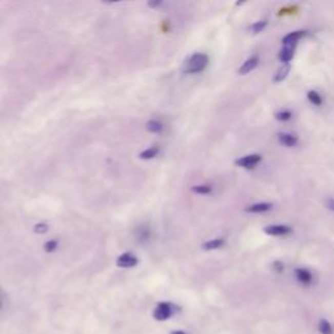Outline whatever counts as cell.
<instances>
[{
	"instance_id": "9",
	"label": "cell",
	"mask_w": 334,
	"mask_h": 334,
	"mask_svg": "<svg viewBox=\"0 0 334 334\" xmlns=\"http://www.w3.org/2000/svg\"><path fill=\"white\" fill-rule=\"evenodd\" d=\"M307 34H308L307 30H295V32L286 34L285 37L282 38V43L283 45H298V41H299L300 38L306 37Z\"/></svg>"
},
{
	"instance_id": "5",
	"label": "cell",
	"mask_w": 334,
	"mask_h": 334,
	"mask_svg": "<svg viewBox=\"0 0 334 334\" xmlns=\"http://www.w3.org/2000/svg\"><path fill=\"white\" fill-rule=\"evenodd\" d=\"M260 162V154H248L235 161V165H237L238 167H243V169H252V167H254V166L259 165Z\"/></svg>"
},
{
	"instance_id": "7",
	"label": "cell",
	"mask_w": 334,
	"mask_h": 334,
	"mask_svg": "<svg viewBox=\"0 0 334 334\" xmlns=\"http://www.w3.org/2000/svg\"><path fill=\"white\" fill-rule=\"evenodd\" d=\"M295 49H297V45H283L280 54H278V59H280L282 63L290 64V62H291L292 57H294Z\"/></svg>"
},
{
	"instance_id": "15",
	"label": "cell",
	"mask_w": 334,
	"mask_h": 334,
	"mask_svg": "<svg viewBox=\"0 0 334 334\" xmlns=\"http://www.w3.org/2000/svg\"><path fill=\"white\" fill-rule=\"evenodd\" d=\"M158 153H160V148L158 146H151V148H148L143 153H140V158L141 160H153L154 157H157Z\"/></svg>"
},
{
	"instance_id": "22",
	"label": "cell",
	"mask_w": 334,
	"mask_h": 334,
	"mask_svg": "<svg viewBox=\"0 0 334 334\" xmlns=\"http://www.w3.org/2000/svg\"><path fill=\"white\" fill-rule=\"evenodd\" d=\"M57 246H59L57 240L51 239V240H49L47 243H45V251H46V252H54V251H56Z\"/></svg>"
},
{
	"instance_id": "6",
	"label": "cell",
	"mask_w": 334,
	"mask_h": 334,
	"mask_svg": "<svg viewBox=\"0 0 334 334\" xmlns=\"http://www.w3.org/2000/svg\"><path fill=\"white\" fill-rule=\"evenodd\" d=\"M259 63H260V57L257 56V55H253V56H249L248 59L244 62V63L242 64V67L239 68V74H248L251 73L253 69L257 68V66H259Z\"/></svg>"
},
{
	"instance_id": "13",
	"label": "cell",
	"mask_w": 334,
	"mask_h": 334,
	"mask_svg": "<svg viewBox=\"0 0 334 334\" xmlns=\"http://www.w3.org/2000/svg\"><path fill=\"white\" fill-rule=\"evenodd\" d=\"M134 234H136V239L140 243L149 242V240H150L151 230L149 229V227H146V226H141V227H139V229L136 230Z\"/></svg>"
},
{
	"instance_id": "21",
	"label": "cell",
	"mask_w": 334,
	"mask_h": 334,
	"mask_svg": "<svg viewBox=\"0 0 334 334\" xmlns=\"http://www.w3.org/2000/svg\"><path fill=\"white\" fill-rule=\"evenodd\" d=\"M192 192L197 194H209L211 192L210 186H194L192 187Z\"/></svg>"
},
{
	"instance_id": "11",
	"label": "cell",
	"mask_w": 334,
	"mask_h": 334,
	"mask_svg": "<svg viewBox=\"0 0 334 334\" xmlns=\"http://www.w3.org/2000/svg\"><path fill=\"white\" fill-rule=\"evenodd\" d=\"M278 141L280 144H282L283 146H287V148H292L298 144V137L292 133H287V132H282V133L278 134Z\"/></svg>"
},
{
	"instance_id": "12",
	"label": "cell",
	"mask_w": 334,
	"mask_h": 334,
	"mask_svg": "<svg viewBox=\"0 0 334 334\" xmlns=\"http://www.w3.org/2000/svg\"><path fill=\"white\" fill-rule=\"evenodd\" d=\"M225 244V239L223 238H215V239H210L203 244V248L205 251H213V249H218Z\"/></svg>"
},
{
	"instance_id": "17",
	"label": "cell",
	"mask_w": 334,
	"mask_h": 334,
	"mask_svg": "<svg viewBox=\"0 0 334 334\" xmlns=\"http://www.w3.org/2000/svg\"><path fill=\"white\" fill-rule=\"evenodd\" d=\"M307 98H308V101L312 103V105L315 106L323 105V97H321L320 93L316 92V90H309V92L307 93Z\"/></svg>"
},
{
	"instance_id": "18",
	"label": "cell",
	"mask_w": 334,
	"mask_h": 334,
	"mask_svg": "<svg viewBox=\"0 0 334 334\" xmlns=\"http://www.w3.org/2000/svg\"><path fill=\"white\" fill-rule=\"evenodd\" d=\"M319 331H320L321 334H334V328L328 320L321 319V320L319 321Z\"/></svg>"
},
{
	"instance_id": "2",
	"label": "cell",
	"mask_w": 334,
	"mask_h": 334,
	"mask_svg": "<svg viewBox=\"0 0 334 334\" xmlns=\"http://www.w3.org/2000/svg\"><path fill=\"white\" fill-rule=\"evenodd\" d=\"M179 311V307L170 302H161L155 306L153 311V319L155 321H167L171 316H174Z\"/></svg>"
},
{
	"instance_id": "16",
	"label": "cell",
	"mask_w": 334,
	"mask_h": 334,
	"mask_svg": "<svg viewBox=\"0 0 334 334\" xmlns=\"http://www.w3.org/2000/svg\"><path fill=\"white\" fill-rule=\"evenodd\" d=\"M266 25H268V21L266 20L256 21V23H253L251 26H249L248 30L252 33V34H259V33H261L264 29L266 28Z\"/></svg>"
},
{
	"instance_id": "27",
	"label": "cell",
	"mask_w": 334,
	"mask_h": 334,
	"mask_svg": "<svg viewBox=\"0 0 334 334\" xmlns=\"http://www.w3.org/2000/svg\"><path fill=\"white\" fill-rule=\"evenodd\" d=\"M3 308V302H2V300H0V309Z\"/></svg>"
},
{
	"instance_id": "14",
	"label": "cell",
	"mask_w": 334,
	"mask_h": 334,
	"mask_svg": "<svg viewBox=\"0 0 334 334\" xmlns=\"http://www.w3.org/2000/svg\"><path fill=\"white\" fill-rule=\"evenodd\" d=\"M290 69H291V66H290V64H283V66L277 71L273 81H274V83H282V81L287 77L288 73H290Z\"/></svg>"
},
{
	"instance_id": "10",
	"label": "cell",
	"mask_w": 334,
	"mask_h": 334,
	"mask_svg": "<svg viewBox=\"0 0 334 334\" xmlns=\"http://www.w3.org/2000/svg\"><path fill=\"white\" fill-rule=\"evenodd\" d=\"M273 204L270 203H256L252 205L247 206V213H253V214H259V213H266V211L271 210Z\"/></svg>"
},
{
	"instance_id": "25",
	"label": "cell",
	"mask_w": 334,
	"mask_h": 334,
	"mask_svg": "<svg viewBox=\"0 0 334 334\" xmlns=\"http://www.w3.org/2000/svg\"><path fill=\"white\" fill-rule=\"evenodd\" d=\"M273 268L276 269V271H278V273H281V271H283V264H281L280 261H276L274 266H273Z\"/></svg>"
},
{
	"instance_id": "3",
	"label": "cell",
	"mask_w": 334,
	"mask_h": 334,
	"mask_svg": "<svg viewBox=\"0 0 334 334\" xmlns=\"http://www.w3.org/2000/svg\"><path fill=\"white\" fill-rule=\"evenodd\" d=\"M264 232L270 237H285L291 234L292 229L287 225H269L264 227Z\"/></svg>"
},
{
	"instance_id": "24",
	"label": "cell",
	"mask_w": 334,
	"mask_h": 334,
	"mask_svg": "<svg viewBox=\"0 0 334 334\" xmlns=\"http://www.w3.org/2000/svg\"><path fill=\"white\" fill-rule=\"evenodd\" d=\"M325 204H326V208H328L329 210L334 211V199H328Z\"/></svg>"
},
{
	"instance_id": "20",
	"label": "cell",
	"mask_w": 334,
	"mask_h": 334,
	"mask_svg": "<svg viewBox=\"0 0 334 334\" xmlns=\"http://www.w3.org/2000/svg\"><path fill=\"white\" fill-rule=\"evenodd\" d=\"M276 119L280 120V122H287L292 117V112L288 111V110H282V111L276 112Z\"/></svg>"
},
{
	"instance_id": "8",
	"label": "cell",
	"mask_w": 334,
	"mask_h": 334,
	"mask_svg": "<svg viewBox=\"0 0 334 334\" xmlns=\"http://www.w3.org/2000/svg\"><path fill=\"white\" fill-rule=\"evenodd\" d=\"M294 273L298 282L304 286H309L312 283V281H313V276H312L311 271L306 268H297Z\"/></svg>"
},
{
	"instance_id": "23",
	"label": "cell",
	"mask_w": 334,
	"mask_h": 334,
	"mask_svg": "<svg viewBox=\"0 0 334 334\" xmlns=\"http://www.w3.org/2000/svg\"><path fill=\"white\" fill-rule=\"evenodd\" d=\"M34 229L35 232H38V234H45V232L47 231V229H49V226H47L46 223H38Z\"/></svg>"
},
{
	"instance_id": "19",
	"label": "cell",
	"mask_w": 334,
	"mask_h": 334,
	"mask_svg": "<svg viewBox=\"0 0 334 334\" xmlns=\"http://www.w3.org/2000/svg\"><path fill=\"white\" fill-rule=\"evenodd\" d=\"M146 129L151 133H160L161 131L163 129V124L158 120H149L148 123H146Z\"/></svg>"
},
{
	"instance_id": "1",
	"label": "cell",
	"mask_w": 334,
	"mask_h": 334,
	"mask_svg": "<svg viewBox=\"0 0 334 334\" xmlns=\"http://www.w3.org/2000/svg\"><path fill=\"white\" fill-rule=\"evenodd\" d=\"M209 56L203 52H196L187 59L184 64V72L188 74H196L203 72L208 67Z\"/></svg>"
},
{
	"instance_id": "4",
	"label": "cell",
	"mask_w": 334,
	"mask_h": 334,
	"mask_svg": "<svg viewBox=\"0 0 334 334\" xmlns=\"http://www.w3.org/2000/svg\"><path fill=\"white\" fill-rule=\"evenodd\" d=\"M137 264H139V259L134 256L133 253H131V252H126V253L120 254L116 260V265L119 266V268H123V269L133 268V266H136Z\"/></svg>"
},
{
	"instance_id": "26",
	"label": "cell",
	"mask_w": 334,
	"mask_h": 334,
	"mask_svg": "<svg viewBox=\"0 0 334 334\" xmlns=\"http://www.w3.org/2000/svg\"><path fill=\"white\" fill-rule=\"evenodd\" d=\"M170 334H187V333H186V331H183V330H174V331H171Z\"/></svg>"
}]
</instances>
